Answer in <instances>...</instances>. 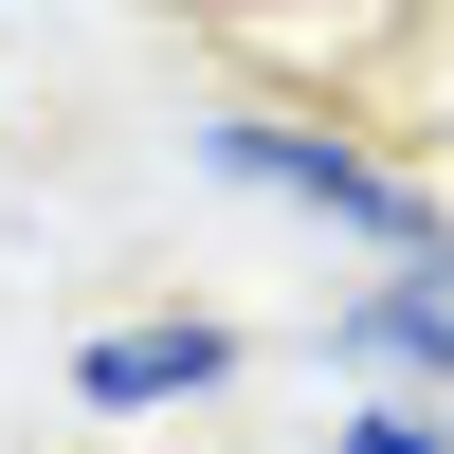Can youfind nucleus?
Here are the masks:
<instances>
[{
  "mask_svg": "<svg viewBox=\"0 0 454 454\" xmlns=\"http://www.w3.org/2000/svg\"><path fill=\"white\" fill-rule=\"evenodd\" d=\"M218 164H237V182H291V200H309V218H346V237L436 254V200H419L400 164H364V145H309V128H273V109H237V128H218Z\"/></svg>",
  "mask_w": 454,
  "mask_h": 454,
  "instance_id": "f257e3e1",
  "label": "nucleus"
},
{
  "mask_svg": "<svg viewBox=\"0 0 454 454\" xmlns=\"http://www.w3.org/2000/svg\"><path fill=\"white\" fill-rule=\"evenodd\" d=\"M73 382L91 400H200V382H237V327H109Z\"/></svg>",
  "mask_w": 454,
  "mask_h": 454,
  "instance_id": "f03ea898",
  "label": "nucleus"
},
{
  "mask_svg": "<svg viewBox=\"0 0 454 454\" xmlns=\"http://www.w3.org/2000/svg\"><path fill=\"white\" fill-rule=\"evenodd\" d=\"M346 346H382V364H454V273H400L382 309L346 327Z\"/></svg>",
  "mask_w": 454,
  "mask_h": 454,
  "instance_id": "7ed1b4c3",
  "label": "nucleus"
},
{
  "mask_svg": "<svg viewBox=\"0 0 454 454\" xmlns=\"http://www.w3.org/2000/svg\"><path fill=\"white\" fill-rule=\"evenodd\" d=\"M346 454H454V436H419V419H346Z\"/></svg>",
  "mask_w": 454,
  "mask_h": 454,
  "instance_id": "20e7f679",
  "label": "nucleus"
}]
</instances>
